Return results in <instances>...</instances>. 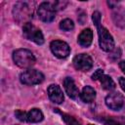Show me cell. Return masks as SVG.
Wrapping results in <instances>:
<instances>
[{"instance_id":"obj_5","label":"cell","mask_w":125,"mask_h":125,"mask_svg":"<svg viewBox=\"0 0 125 125\" xmlns=\"http://www.w3.org/2000/svg\"><path fill=\"white\" fill-rule=\"evenodd\" d=\"M22 32H23V36L26 39L33 41L34 43H36L38 45H42L44 43V36H43L41 30L38 29L36 26H34L31 22L23 24Z\"/></svg>"},{"instance_id":"obj_3","label":"cell","mask_w":125,"mask_h":125,"mask_svg":"<svg viewBox=\"0 0 125 125\" xmlns=\"http://www.w3.org/2000/svg\"><path fill=\"white\" fill-rule=\"evenodd\" d=\"M43 80H44L43 73L36 69L28 68L27 70H24L23 72H21L20 75V81L25 85L40 84Z\"/></svg>"},{"instance_id":"obj_11","label":"cell","mask_w":125,"mask_h":125,"mask_svg":"<svg viewBox=\"0 0 125 125\" xmlns=\"http://www.w3.org/2000/svg\"><path fill=\"white\" fill-rule=\"evenodd\" d=\"M63 87L66 92V94L73 100L77 99L79 97V90L74 82V80L71 77H65L63 80Z\"/></svg>"},{"instance_id":"obj_22","label":"cell","mask_w":125,"mask_h":125,"mask_svg":"<svg viewBox=\"0 0 125 125\" xmlns=\"http://www.w3.org/2000/svg\"><path fill=\"white\" fill-rule=\"evenodd\" d=\"M119 85L122 88V90L125 92V78L124 77H120L119 78Z\"/></svg>"},{"instance_id":"obj_16","label":"cell","mask_w":125,"mask_h":125,"mask_svg":"<svg viewBox=\"0 0 125 125\" xmlns=\"http://www.w3.org/2000/svg\"><path fill=\"white\" fill-rule=\"evenodd\" d=\"M60 28L64 30V31H69V30H72L74 28V23L71 20L69 19H64L61 21L60 23Z\"/></svg>"},{"instance_id":"obj_7","label":"cell","mask_w":125,"mask_h":125,"mask_svg":"<svg viewBox=\"0 0 125 125\" xmlns=\"http://www.w3.org/2000/svg\"><path fill=\"white\" fill-rule=\"evenodd\" d=\"M52 53L59 59L66 58L70 53V48L67 43L61 40H54L50 44Z\"/></svg>"},{"instance_id":"obj_17","label":"cell","mask_w":125,"mask_h":125,"mask_svg":"<svg viewBox=\"0 0 125 125\" xmlns=\"http://www.w3.org/2000/svg\"><path fill=\"white\" fill-rule=\"evenodd\" d=\"M62 118H63L64 122L66 123V125H80L78 123V121H76L74 119V117H72L70 115H67V114H64V113L62 114Z\"/></svg>"},{"instance_id":"obj_8","label":"cell","mask_w":125,"mask_h":125,"mask_svg":"<svg viewBox=\"0 0 125 125\" xmlns=\"http://www.w3.org/2000/svg\"><path fill=\"white\" fill-rule=\"evenodd\" d=\"M73 65L76 69L81 71H87L93 66V60L87 54H79L73 59Z\"/></svg>"},{"instance_id":"obj_23","label":"cell","mask_w":125,"mask_h":125,"mask_svg":"<svg viewBox=\"0 0 125 125\" xmlns=\"http://www.w3.org/2000/svg\"><path fill=\"white\" fill-rule=\"evenodd\" d=\"M119 67H120V69L122 70V72L125 73V61H121V62H119Z\"/></svg>"},{"instance_id":"obj_4","label":"cell","mask_w":125,"mask_h":125,"mask_svg":"<svg viewBox=\"0 0 125 125\" xmlns=\"http://www.w3.org/2000/svg\"><path fill=\"white\" fill-rule=\"evenodd\" d=\"M99 44L102 50L105 52H110L114 48V40L109 33V31L104 26H98Z\"/></svg>"},{"instance_id":"obj_24","label":"cell","mask_w":125,"mask_h":125,"mask_svg":"<svg viewBox=\"0 0 125 125\" xmlns=\"http://www.w3.org/2000/svg\"><path fill=\"white\" fill-rule=\"evenodd\" d=\"M89 125H92V124H89Z\"/></svg>"},{"instance_id":"obj_15","label":"cell","mask_w":125,"mask_h":125,"mask_svg":"<svg viewBox=\"0 0 125 125\" xmlns=\"http://www.w3.org/2000/svg\"><path fill=\"white\" fill-rule=\"evenodd\" d=\"M100 82L103 86V88L104 90H107V91H111L115 88V83L114 81L112 80V78L108 75H105L104 74L101 78H100Z\"/></svg>"},{"instance_id":"obj_9","label":"cell","mask_w":125,"mask_h":125,"mask_svg":"<svg viewBox=\"0 0 125 125\" xmlns=\"http://www.w3.org/2000/svg\"><path fill=\"white\" fill-rule=\"evenodd\" d=\"M105 104L110 109L118 110L124 104V98L118 92L110 93L105 97Z\"/></svg>"},{"instance_id":"obj_2","label":"cell","mask_w":125,"mask_h":125,"mask_svg":"<svg viewBox=\"0 0 125 125\" xmlns=\"http://www.w3.org/2000/svg\"><path fill=\"white\" fill-rule=\"evenodd\" d=\"M32 8L27 2H18L15 4L13 9V15L18 22L28 23L29 20L32 19Z\"/></svg>"},{"instance_id":"obj_13","label":"cell","mask_w":125,"mask_h":125,"mask_svg":"<svg viewBox=\"0 0 125 125\" xmlns=\"http://www.w3.org/2000/svg\"><path fill=\"white\" fill-rule=\"evenodd\" d=\"M80 98L84 103H92L96 98V91L91 86H85L80 94Z\"/></svg>"},{"instance_id":"obj_14","label":"cell","mask_w":125,"mask_h":125,"mask_svg":"<svg viewBox=\"0 0 125 125\" xmlns=\"http://www.w3.org/2000/svg\"><path fill=\"white\" fill-rule=\"evenodd\" d=\"M43 120V113L38 108H32L27 112V121L31 123H37Z\"/></svg>"},{"instance_id":"obj_20","label":"cell","mask_w":125,"mask_h":125,"mask_svg":"<svg viewBox=\"0 0 125 125\" xmlns=\"http://www.w3.org/2000/svg\"><path fill=\"white\" fill-rule=\"evenodd\" d=\"M104 75V70L103 69H97L93 75H92V79L93 80H100V78Z\"/></svg>"},{"instance_id":"obj_10","label":"cell","mask_w":125,"mask_h":125,"mask_svg":"<svg viewBox=\"0 0 125 125\" xmlns=\"http://www.w3.org/2000/svg\"><path fill=\"white\" fill-rule=\"evenodd\" d=\"M47 93L49 96V99L55 103V104H62L63 102V94L62 89L56 85V84H52L48 87L47 89Z\"/></svg>"},{"instance_id":"obj_12","label":"cell","mask_w":125,"mask_h":125,"mask_svg":"<svg viewBox=\"0 0 125 125\" xmlns=\"http://www.w3.org/2000/svg\"><path fill=\"white\" fill-rule=\"evenodd\" d=\"M93 40V32L90 28H86L81 31L78 36V43L82 47H88L91 45Z\"/></svg>"},{"instance_id":"obj_18","label":"cell","mask_w":125,"mask_h":125,"mask_svg":"<svg viewBox=\"0 0 125 125\" xmlns=\"http://www.w3.org/2000/svg\"><path fill=\"white\" fill-rule=\"evenodd\" d=\"M15 115L20 121H27V113L22 111V110H21V109L16 110L15 111Z\"/></svg>"},{"instance_id":"obj_6","label":"cell","mask_w":125,"mask_h":125,"mask_svg":"<svg viewBox=\"0 0 125 125\" xmlns=\"http://www.w3.org/2000/svg\"><path fill=\"white\" fill-rule=\"evenodd\" d=\"M37 15L39 19L45 22H51L56 16V9L51 2H43L37 9Z\"/></svg>"},{"instance_id":"obj_1","label":"cell","mask_w":125,"mask_h":125,"mask_svg":"<svg viewBox=\"0 0 125 125\" xmlns=\"http://www.w3.org/2000/svg\"><path fill=\"white\" fill-rule=\"evenodd\" d=\"M15 63L21 68H29L35 63V57L27 49H18L13 53Z\"/></svg>"},{"instance_id":"obj_19","label":"cell","mask_w":125,"mask_h":125,"mask_svg":"<svg viewBox=\"0 0 125 125\" xmlns=\"http://www.w3.org/2000/svg\"><path fill=\"white\" fill-rule=\"evenodd\" d=\"M92 20H93V21H94V23H95V25L97 27L100 26V23H101V13L98 12V11L94 12L93 16H92Z\"/></svg>"},{"instance_id":"obj_21","label":"cell","mask_w":125,"mask_h":125,"mask_svg":"<svg viewBox=\"0 0 125 125\" xmlns=\"http://www.w3.org/2000/svg\"><path fill=\"white\" fill-rule=\"evenodd\" d=\"M66 4H67L66 2H62V1H56V2H54V3H53V5H54V7H55L56 11H57V10L63 9V8H64V6H65Z\"/></svg>"}]
</instances>
